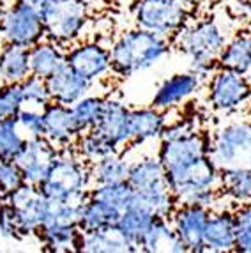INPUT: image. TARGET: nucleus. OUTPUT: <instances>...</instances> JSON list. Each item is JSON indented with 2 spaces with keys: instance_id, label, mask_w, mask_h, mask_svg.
Wrapping results in <instances>:
<instances>
[{
  "instance_id": "f257e3e1",
  "label": "nucleus",
  "mask_w": 251,
  "mask_h": 253,
  "mask_svg": "<svg viewBox=\"0 0 251 253\" xmlns=\"http://www.w3.org/2000/svg\"><path fill=\"white\" fill-rule=\"evenodd\" d=\"M172 41L143 29L126 30L110 48L112 73L127 78L140 71L154 68L170 55Z\"/></svg>"
},
{
  "instance_id": "f03ea898",
  "label": "nucleus",
  "mask_w": 251,
  "mask_h": 253,
  "mask_svg": "<svg viewBox=\"0 0 251 253\" xmlns=\"http://www.w3.org/2000/svg\"><path fill=\"white\" fill-rule=\"evenodd\" d=\"M228 36L214 18H202L188 23L173 38V44L189 59V71L207 80L218 69V57Z\"/></svg>"
},
{
  "instance_id": "7ed1b4c3",
  "label": "nucleus",
  "mask_w": 251,
  "mask_h": 253,
  "mask_svg": "<svg viewBox=\"0 0 251 253\" xmlns=\"http://www.w3.org/2000/svg\"><path fill=\"white\" fill-rule=\"evenodd\" d=\"M88 163L76 152L75 145L60 147L39 190L50 200H87L90 190Z\"/></svg>"
},
{
  "instance_id": "20e7f679",
  "label": "nucleus",
  "mask_w": 251,
  "mask_h": 253,
  "mask_svg": "<svg viewBox=\"0 0 251 253\" xmlns=\"http://www.w3.org/2000/svg\"><path fill=\"white\" fill-rule=\"evenodd\" d=\"M127 184L136 193V199L145 204L156 216L170 218L177 200L170 190L167 172L159 158L147 156L129 165Z\"/></svg>"
},
{
  "instance_id": "39448f33",
  "label": "nucleus",
  "mask_w": 251,
  "mask_h": 253,
  "mask_svg": "<svg viewBox=\"0 0 251 253\" xmlns=\"http://www.w3.org/2000/svg\"><path fill=\"white\" fill-rule=\"evenodd\" d=\"M210 160L219 170L251 169V121L239 119L219 127L210 138Z\"/></svg>"
},
{
  "instance_id": "423d86ee",
  "label": "nucleus",
  "mask_w": 251,
  "mask_h": 253,
  "mask_svg": "<svg viewBox=\"0 0 251 253\" xmlns=\"http://www.w3.org/2000/svg\"><path fill=\"white\" fill-rule=\"evenodd\" d=\"M134 25L163 38H175L188 25L191 9L180 0H134L131 5Z\"/></svg>"
},
{
  "instance_id": "0eeeda50",
  "label": "nucleus",
  "mask_w": 251,
  "mask_h": 253,
  "mask_svg": "<svg viewBox=\"0 0 251 253\" xmlns=\"http://www.w3.org/2000/svg\"><path fill=\"white\" fill-rule=\"evenodd\" d=\"M207 97L214 112L223 115L237 114L251 103V84L246 75L218 68L207 78Z\"/></svg>"
},
{
  "instance_id": "6e6552de",
  "label": "nucleus",
  "mask_w": 251,
  "mask_h": 253,
  "mask_svg": "<svg viewBox=\"0 0 251 253\" xmlns=\"http://www.w3.org/2000/svg\"><path fill=\"white\" fill-rule=\"evenodd\" d=\"M46 39L59 44H73L82 36L88 21V5L85 0H53L42 14Z\"/></svg>"
},
{
  "instance_id": "1a4fd4ad",
  "label": "nucleus",
  "mask_w": 251,
  "mask_h": 253,
  "mask_svg": "<svg viewBox=\"0 0 251 253\" xmlns=\"http://www.w3.org/2000/svg\"><path fill=\"white\" fill-rule=\"evenodd\" d=\"M0 32L4 42L25 48H32L39 41L46 39V27L42 18L16 0L13 5L0 11Z\"/></svg>"
},
{
  "instance_id": "9d476101",
  "label": "nucleus",
  "mask_w": 251,
  "mask_h": 253,
  "mask_svg": "<svg viewBox=\"0 0 251 253\" xmlns=\"http://www.w3.org/2000/svg\"><path fill=\"white\" fill-rule=\"evenodd\" d=\"M4 200L14 212L20 239L36 236L50 209V199H46V195L39 190V186L23 182Z\"/></svg>"
},
{
  "instance_id": "9b49d317",
  "label": "nucleus",
  "mask_w": 251,
  "mask_h": 253,
  "mask_svg": "<svg viewBox=\"0 0 251 253\" xmlns=\"http://www.w3.org/2000/svg\"><path fill=\"white\" fill-rule=\"evenodd\" d=\"M210 156V138L204 131L189 127L182 135L161 140L158 158L163 163L165 172L188 167L195 161Z\"/></svg>"
},
{
  "instance_id": "f8f14e48",
  "label": "nucleus",
  "mask_w": 251,
  "mask_h": 253,
  "mask_svg": "<svg viewBox=\"0 0 251 253\" xmlns=\"http://www.w3.org/2000/svg\"><path fill=\"white\" fill-rule=\"evenodd\" d=\"M57 152L59 147H55L44 136H27L23 147L14 158V163L21 170L23 181L34 186L41 184L57 158Z\"/></svg>"
},
{
  "instance_id": "ddd939ff",
  "label": "nucleus",
  "mask_w": 251,
  "mask_h": 253,
  "mask_svg": "<svg viewBox=\"0 0 251 253\" xmlns=\"http://www.w3.org/2000/svg\"><path fill=\"white\" fill-rule=\"evenodd\" d=\"M210 209L200 204H177L170 216V223L184 243L188 252H205L204 234Z\"/></svg>"
},
{
  "instance_id": "4468645a",
  "label": "nucleus",
  "mask_w": 251,
  "mask_h": 253,
  "mask_svg": "<svg viewBox=\"0 0 251 253\" xmlns=\"http://www.w3.org/2000/svg\"><path fill=\"white\" fill-rule=\"evenodd\" d=\"M66 64L88 82H96L112 71L110 48L99 42H80L66 50Z\"/></svg>"
},
{
  "instance_id": "2eb2a0df",
  "label": "nucleus",
  "mask_w": 251,
  "mask_h": 253,
  "mask_svg": "<svg viewBox=\"0 0 251 253\" xmlns=\"http://www.w3.org/2000/svg\"><path fill=\"white\" fill-rule=\"evenodd\" d=\"M42 119H44V138L55 145V147H67L75 145L80 135V129L73 117L71 106L60 105V103H48L42 108Z\"/></svg>"
},
{
  "instance_id": "dca6fc26",
  "label": "nucleus",
  "mask_w": 251,
  "mask_h": 253,
  "mask_svg": "<svg viewBox=\"0 0 251 253\" xmlns=\"http://www.w3.org/2000/svg\"><path fill=\"white\" fill-rule=\"evenodd\" d=\"M202 82L204 80L200 76L191 71L172 75L158 87V90L152 96L151 106L167 112L179 103H184L193 94H197L202 87Z\"/></svg>"
},
{
  "instance_id": "f3484780",
  "label": "nucleus",
  "mask_w": 251,
  "mask_h": 253,
  "mask_svg": "<svg viewBox=\"0 0 251 253\" xmlns=\"http://www.w3.org/2000/svg\"><path fill=\"white\" fill-rule=\"evenodd\" d=\"M48 92H50L51 101L60 103V105L73 106L78 99L87 96L92 82H88L82 75L75 71L71 66L64 64L53 75L46 78Z\"/></svg>"
},
{
  "instance_id": "a211bd4d",
  "label": "nucleus",
  "mask_w": 251,
  "mask_h": 253,
  "mask_svg": "<svg viewBox=\"0 0 251 253\" xmlns=\"http://www.w3.org/2000/svg\"><path fill=\"white\" fill-rule=\"evenodd\" d=\"M96 129L106 136L110 142L117 145L119 149L122 145L131 144L129 133V108L119 99L105 97L103 103V112L96 124Z\"/></svg>"
},
{
  "instance_id": "6ab92c4d",
  "label": "nucleus",
  "mask_w": 251,
  "mask_h": 253,
  "mask_svg": "<svg viewBox=\"0 0 251 253\" xmlns=\"http://www.w3.org/2000/svg\"><path fill=\"white\" fill-rule=\"evenodd\" d=\"M205 252H235V216L230 209L212 211L205 225Z\"/></svg>"
},
{
  "instance_id": "aec40b11",
  "label": "nucleus",
  "mask_w": 251,
  "mask_h": 253,
  "mask_svg": "<svg viewBox=\"0 0 251 253\" xmlns=\"http://www.w3.org/2000/svg\"><path fill=\"white\" fill-rule=\"evenodd\" d=\"M78 252L85 253H131L136 252L127 237L119 230V227L88 230L80 236Z\"/></svg>"
},
{
  "instance_id": "412c9836",
  "label": "nucleus",
  "mask_w": 251,
  "mask_h": 253,
  "mask_svg": "<svg viewBox=\"0 0 251 253\" xmlns=\"http://www.w3.org/2000/svg\"><path fill=\"white\" fill-rule=\"evenodd\" d=\"M167 126V112L154 106L129 110L131 144H145L149 140L159 138Z\"/></svg>"
},
{
  "instance_id": "4be33fe9",
  "label": "nucleus",
  "mask_w": 251,
  "mask_h": 253,
  "mask_svg": "<svg viewBox=\"0 0 251 253\" xmlns=\"http://www.w3.org/2000/svg\"><path fill=\"white\" fill-rule=\"evenodd\" d=\"M138 252H147V253H184L188 252V248L184 246V243L179 239V236L173 230L170 218H158L152 221L151 228L147 230V234L143 236L142 243H140Z\"/></svg>"
},
{
  "instance_id": "5701e85b",
  "label": "nucleus",
  "mask_w": 251,
  "mask_h": 253,
  "mask_svg": "<svg viewBox=\"0 0 251 253\" xmlns=\"http://www.w3.org/2000/svg\"><path fill=\"white\" fill-rule=\"evenodd\" d=\"M156 218H158V216H156L145 204H142L138 199H134V202L121 214L117 227H119V230L127 237V241H129L131 245L136 248V252H138L143 236H145L147 230L151 228L152 221H154Z\"/></svg>"
},
{
  "instance_id": "b1692460",
  "label": "nucleus",
  "mask_w": 251,
  "mask_h": 253,
  "mask_svg": "<svg viewBox=\"0 0 251 253\" xmlns=\"http://www.w3.org/2000/svg\"><path fill=\"white\" fill-rule=\"evenodd\" d=\"M29 60L30 75L48 78L66 64V51L62 50V44L59 42L42 39L38 44L29 48Z\"/></svg>"
},
{
  "instance_id": "393cba45",
  "label": "nucleus",
  "mask_w": 251,
  "mask_h": 253,
  "mask_svg": "<svg viewBox=\"0 0 251 253\" xmlns=\"http://www.w3.org/2000/svg\"><path fill=\"white\" fill-rule=\"evenodd\" d=\"M29 75V48L4 42L0 48V78L4 84H21Z\"/></svg>"
},
{
  "instance_id": "a878e982",
  "label": "nucleus",
  "mask_w": 251,
  "mask_h": 253,
  "mask_svg": "<svg viewBox=\"0 0 251 253\" xmlns=\"http://www.w3.org/2000/svg\"><path fill=\"white\" fill-rule=\"evenodd\" d=\"M218 68L248 75L251 71V32H239L228 39L218 57Z\"/></svg>"
},
{
  "instance_id": "bb28decb",
  "label": "nucleus",
  "mask_w": 251,
  "mask_h": 253,
  "mask_svg": "<svg viewBox=\"0 0 251 253\" xmlns=\"http://www.w3.org/2000/svg\"><path fill=\"white\" fill-rule=\"evenodd\" d=\"M121 214L122 212L119 211L117 207L110 206L108 202H103V200L94 199V197L88 195L87 200L84 202V207H82L80 228H82V232H88V230L117 227Z\"/></svg>"
},
{
  "instance_id": "cd10ccee",
  "label": "nucleus",
  "mask_w": 251,
  "mask_h": 253,
  "mask_svg": "<svg viewBox=\"0 0 251 253\" xmlns=\"http://www.w3.org/2000/svg\"><path fill=\"white\" fill-rule=\"evenodd\" d=\"M129 161L122 156L121 152H113L110 156L101 158L88 165L90 182L96 184H113V182H124L129 175Z\"/></svg>"
},
{
  "instance_id": "c85d7f7f",
  "label": "nucleus",
  "mask_w": 251,
  "mask_h": 253,
  "mask_svg": "<svg viewBox=\"0 0 251 253\" xmlns=\"http://www.w3.org/2000/svg\"><path fill=\"white\" fill-rule=\"evenodd\" d=\"M41 245L50 252H78L82 228L42 225L36 232Z\"/></svg>"
},
{
  "instance_id": "c756f323",
  "label": "nucleus",
  "mask_w": 251,
  "mask_h": 253,
  "mask_svg": "<svg viewBox=\"0 0 251 253\" xmlns=\"http://www.w3.org/2000/svg\"><path fill=\"white\" fill-rule=\"evenodd\" d=\"M75 149L88 165L101 160V158L110 156L113 152H121V149L113 142H110L103 133H99L96 127L80 133L75 142Z\"/></svg>"
},
{
  "instance_id": "7c9ffc66",
  "label": "nucleus",
  "mask_w": 251,
  "mask_h": 253,
  "mask_svg": "<svg viewBox=\"0 0 251 253\" xmlns=\"http://www.w3.org/2000/svg\"><path fill=\"white\" fill-rule=\"evenodd\" d=\"M221 195L234 204L251 202V169L221 170Z\"/></svg>"
},
{
  "instance_id": "2f4dec72",
  "label": "nucleus",
  "mask_w": 251,
  "mask_h": 253,
  "mask_svg": "<svg viewBox=\"0 0 251 253\" xmlns=\"http://www.w3.org/2000/svg\"><path fill=\"white\" fill-rule=\"evenodd\" d=\"M88 195L94 199H99L103 202H108L110 206L117 207L119 211L124 212L131 204L136 199L134 190L127 184V181L124 182H113V184H96L90 186Z\"/></svg>"
},
{
  "instance_id": "473e14b6",
  "label": "nucleus",
  "mask_w": 251,
  "mask_h": 253,
  "mask_svg": "<svg viewBox=\"0 0 251 253\" xmlns=\"http://www.w3.org/2000/svg\"><path fill=\"white\" fill-rule=\"evenodd\" d=\"M103 103H105V97L101 96H84L82 99L75 103L71 106L73 117H75V123L78 126L80 133L88 131L96 127L97 121L101 117V112H103Z\"/></svg>"
},
{
  "instance_id": "72a5a7b5",
  "label": "nucleus",
  "mask_w": 251,
  "mask_h": 253,
  "mask_svg": "<svg viewBox=\"0 0 251 253\" xmlns=\"http://www.w3.org/2000/svg\"><path fill=\"white\" fill-rule=\"evenodd\" d=\"M25 138L27 136H23V131L18 126L16 117L0 123V158L14 160L20 149L23 147Z\"/></svg>"
},
{
  "instance_id": "f704fd0d",
  "label": "nucleus",
  "mask_w": 251,
  "mask_h": 253,
  "mask_svg": "<svg viewBox=\"0 0 251 253\" xmlns=\"http://www.w3.org/2000/svg\"><path fill=\"white\" fill-rule=\"evenodd\" d=\"M235 216V252L251 253V202L237 204Z\"/></svg>"
},
{
  "instance_id": "c9c22d12",
  "label": "nucleus",
  "mask_w": 251,
  "mask_h": 253,
  "mask_svg": "<svg viewBox=\"0 0 251 253\" xmlns=\"http://www.w3.org/2000/svg\"><path fill=\"white\" fill-rule=\"evenodd\" d=\"M21 92H23L25 105L32 106V108L42 110L48 103H51L46 78H41V76H36V75L27 76L25 80L21 82Z\"/></svg>"
},
{
  "instance_id": "e433bc0d",
  "label": "nucleus",
  "mask_w": 251,
  "mask_h": 253,
  "mask_svg": "<svg viewBox=\"0 0 251 253\" xmlns=\"http://www.w3.org/2000/svg\"><path fill=\"white\" fill-rule=\"evenodd\" d=\"M25 106L21 84H4L0 87V123L14 119Z\"/></svg>"
},
{
  "instance_id": "4c0bfd02",
  "label": "nucleus",
  "mask_w": 251,
  "mask_h": 253,
  "mask_svg": "<svg viewBox=\"0 0 251 253\" xmlns=\"http://www.w3.org/2000/svg\"><path fill=\"white\" fill-rule=\"evenodd\" d=\"M23 175L14 160H2L0 158V200L7 199L14 190L23 184Z\"/></svg>"
},
{
  "instance_id": "58836bf2",
  "label": "nucleus",
  "mask_w": 251,
  "mask_h": 253,
  "mask_svg": "<svg viewBox=\"0 0 251 253\" xmlns=\"http://www.w3.org/2000/svg\"><path fill=\"white\" fill-rule=\"evenodd\" d=\"M18 126L27 136H44V119H42V110L38 108H23L16 115Z\"/></svg>"
},
{
  "instance_id": "ea45409f",
  "label": "nucleus",
  "mask_w": 251,
  "mask_h": 253,
  "mask_svg": "<svg viewBox=\"0 0 251 253\" xmlns=\"http://www.w3.org/2000/svg\"><path fill=\"white\" fill-rule=\"evenodd\" d=\"M0 234L4 237H13V239H20L18 236V225L14 212L5 200H0Z\"/></svg>"
},
{
  "instance_id": "a19ab883",
  "label": "nucleus",
  "mask_w": 251,
  "mask_h": 253,
  "mask_svg": "<svg viewBox=\"0 0 251 253\" xmlns=\"http://www.w3.org/2000/svg\"><path fill=\"white\" fill-rule=\"evenodd\" d=\"M16 2L23 4L25 7L32 9L34 13H38L39 16L42 18V14L46 13V9L50 7V4L53 2V0H16Z\"/></svg>"
},
{
  "instance_id": "79ce46f5",
  "label": "nucleus",
  "mask_w": 251,
  "mask_h": 253,
  "mask_svg": "<svg viewBox=\"0 0 251 253\" xmlns=\"http://www.w3.org/2000/svg\"><path fill=\"white\" fill-rule=\"evenodd\" d=\"M248 114H250V117H248V119L251 121V103H250V112H248Z\"/></svg>"
},
{
  "instance_id": "37998d69",
  "label": "nucleus",
  "mask_w": 251,
  "mask_h": 253,
  "mask_svg": "<svg viewBox=\"0 0 251 253\" xmlns=\"http://www.w3.org/2000/svg\"><path fill=\"white\" fill-rule=\"evenodd\" d=\"M4 2H5V0H0V7H2V5H4Z\"/></svg>"
},
{
  "instance_id": "c03bdc74",
  "label": "nucleus",
  "mask_w": 251,
  "mask_h": 253,
  "mask_svg": "<svg viewBox=\"0 0 251 253\" xmlns=\"http://www.w3.org/2000/svg\"><path fill=\"white\" fill-rule=\"evenodd\" d=\"M0 38H2V32H0Z\"/></svg>"
}]
</instances>
